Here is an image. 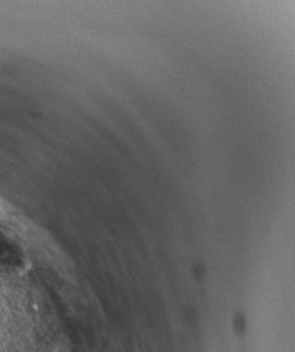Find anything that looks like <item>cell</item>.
<instances>
[{"mask_svg":"<svg viewBox=\"0 0 295 352\" xmlns=\"http://www.w3.org/2000/svg\"><path fill=\"white\" fill-rule=\"evenodd\" d=\"M21 263L20 250L2 232H0V264L3 266H19Z\"/></svg>","mask_w":295,"mask_h":352,"instance_id":"1","label":"cell"}]
</instances>
